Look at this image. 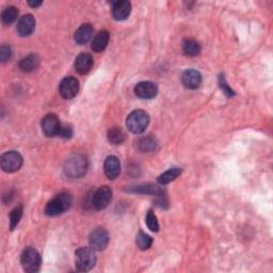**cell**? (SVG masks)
Listing matches in <instances>:
<instances>
[{"label":"cell","mask_w":273,"mask_h":273,"mask_svg":"<svg viewBox=\"0 0 273 273\" xmlns=\"http://www.w3.org/2000/svg\"><path fill=\"white\" fill-rule=\"evenodd\" d=\"M73 204V198L70 193L62 192L58 194L56 198L49 201L45 208V214L48 217H57L64 214L71 208Z\"/></svg>","instance_id":"obj_1"},{"label":"cell","mask_w":273,"mask_h":273,"mask_svg":"<svg viewBox=\"0 0 273 273\" xmlns=\"http://www.w3.org/2000/svg\"><path fill=\"white\" fill-rule=\"evenodd\" d=\"M88 161L87 158L82 155H76L71 157L65 162L64 173L70 178H79L87 173Z\"/></svg>","instance_id":"obj_2"},{"label":"cell","mask_w":273,"mask_h":273,"mask_svg":"<svg viewBox=\"0 0 273 273\" xmlns=\"http://www.w3.org/2000/svg\"><path fill=\"white\" fill-rule=\"evenodd\" d=\"M94 251L92 248L82 247L75 252V264L78 271L87 272L95 266L96 255Z\"/></svg>","instance_id":"obj_3"},{"label":"cell","mask_w":273,"mask_h":273,"mask_svg":"<svg viewBox=\"0 0 273 273\" xmlns=\"http://www.w3.org/2000/svg\"><path fill=\"white\" fill-rule=\"evenodd\" d=\"M149 124V116L143 110H135L126 120V126L133 134L139 135L146 130Z\"/></svg>","instance_id":"obj_4"},{"label":"cell","mask_w":273,"mask_h":273,"mask_svg":"<svg viewBox=\"0 0 273 273\" xmlns=\"http://www.w3.org/2000/svg\"><path fill=\"white\" fill-rule=\"evenodd\" d=\"M20 263L22 269L28 273H35L41 267V256L33 248H26L21 253Z\"/></svg>","instance_id":"obj_5"},{"label":"cell","mask_w":273,"mask_h":273,"mask_svg":"<svg viewBox=\"0 0 273 273\" xmlns=\"http://www.w3.org/2000/svg\"><path fill=\"white\" fill-rule=\"evenodd\" d=\"M22 157L17 151L10 150L1 156V169L6 173H14L18 171L22 165Z\"/></svg>","instance_id":"obj_6"},{"label":"cell","mask_w":273,"mask_h":273,"mask_svg":"<svg viewBox=\"0 0 273 273\" xmlns=\"http://www.w3.org/2000/svg\"><path fill=\"white\" fill-rule=\"evenodd\" d=\"M89 242L95 251H103L109 244V234L103 227H98L90 234Z\"/></svg>","instance_id":"obj_7"},{"label":"cell","mask_w":273,"mask_h":273,"mask_svg":"<svg viewBox=\"0 0 273 273\" xmlns=\"http://www.w3.org/2000/svg\"><path fill=\"white\" fill-rule=\"evenodd\" d=\"M59 92L64 100H72L79 92V81L72 76L65 77L60 82Z\"/></svg>","instance_id":"obj_8"},{"label":"cell","mask_w":273,"mask_h":273,"mask_svg":"<svg viewBox=\"0 0 273 273\" xmlns=\"http://www.w3.org/2000/svg\"><path fill=\"white\" fill-rule=\"evenodd\" d=\"M112 200V190L108 186H103L97 189L92 198V205L96 210H103L108 207Z\"/></svg>","instance_id":"obj_9"},{"label":"cell","mask_w":273,"mask_h":273,"mask_svg":"<svg viewBox=\"0 0 273 273\" xmlns=\"http://www.w3.org/2000/svg\"><path fill=\"white\" fill-rule=\"evenodd\" d=\"M61 127L62 125L56 115H47L42 120V130L47 136H59Z\"/></svg>","instance_id":"obj_10"},{"label":"cell","mask_w":273,"mask_h":273,"mask_svg":"<svg viewBox=\"0 0 273 273\" xmlns=\"http://www.w3.org/2000/svg\"><path fill=\"white\" fill-rule=\"evenodd\" d=\"M158 93V87L154 82L142 81L135 87V94L142 100H151Z\"/></svg>","instance_id":"obj_11"},{"label":"cell","mask_w":273,"mask_h":273,"mask_svg":"<svg viewBox=\"0 0 273 273\" xmlns=\"http://www.w3.org/2000/svg\"><path fill=\"white\" fill-rule=\"evenodd\" d=\"M35 29V19L31 14H26L24 16H21L18 21L16 30L17 33L20 36H29L31 35Z\"/></svg>","instance_id":"obj_12"},{"label":"cell","mask_w":273,"mask_h":273,"mask_svg":"<svg viewBox=\"0 0 273 273\" xmlns=\"http://www.w3.org/2000/svg\"><path fill=\"white\" fill-rule=\"evenodd\" d=\"M132 12V3L127 0L116 1L112 5V16L117 20H125L130 17Z\"/></svg>","instance_id":"obj_13"},{"label":"cell","mask_w":273,"mask_h":273,"mask_svg":"<svg viewBox=\"0 0 273 273\" xmlns=\"http://www.w3.org/2000/svg\"><path fill=\"white\" fill-rule=\"evenodd\" d=\"M181 82L186 88L195 90L201 86L202 75L195 70H186L181 75Z\"/></svg>","instance_id":"obj_14"},{"label":"cell","mask_w":273,"mask_h":273,"mask_svg":"<svg viewBox=\"0 0 273 273\" xmlns=\"http://www.w3.org/2000/svg\"><path fill=\"white\" fill-rule=\"evenodd\" d=\"M104 171L106 176L113 180L118 178L121 173V163L119 158L116 156H109L104 162Z\"/></svg>","instance_id":"obj_15"},{"label":"cell","mask_w":273,"mask_h":273,"mask_svg":"<svg viewBox=\"0 0 273 273\" xmlns=\"http://www.w3.org/2000/svg\"><path fill=\"white\" fill-rule=\"evenodd\" d=\"M93 66V58L90 54H80L75 60V70L81 75L88 74Z\"/></svg>","instance_id":"obj_16"},{"label":"cell","mask_w":273,"mask_h":273,"mask_svg":"<svg viewBox=\"0 0 273 273\" xmlns=\"http://www.w3.org/2000/svg\"><path fill=\"white\" fill-rule=\"evenodd\" d=\"M93 35V27L91 24H83L76 30L74 39L75 42L79 45L87 44Z\"/></svg>","instance_id":"obj_17"},{"label":"cell","mask_w":273,"mask_h":273,"mask_svg":"<svg viewBox=\"0 0 273 273\" xmlns=\"http://www.w3.org/2000/svg\"><path fill=\"white\" fill-rule=\"evenodd\" d=\"M110 40V34L107 30H103V31L98 32L94 39L92 40V45H91V48L94 52H102L107 47V45Z\"/></svg>","instance_id":"obj_18"},{"label":"cell","mask_w":273,"mask_h":273,"mask_svg":"<svg viewBox=\"0 0 273 273\" xmlns=\"http://www.w3.org/2000/svg\"><path fill=\"white\" fill-rule=\"evenodd\" d=\"M40 65V59L36 55H28L25 58L20 59L18 63V67L22 72L30 73L36 70Z\"/></svg>","instance_id":"obj_19"},{"label":"cell","mask_w":273,"mask_h":273,"mask_svg":"<svg viewBox=\"0 0 273 273\" xmlns=\"http://www.w3.org/2000/svg\"><path fill=\"white\" fill-rule=\"evenodd\" d=\"M183 51L189 57H195L201 52V45L193 39H187L183 42Z\"/></svg>","instance_id":"obj_20"},{"label":"cell","mask_w":273,"mask_h":273,"mask_svg":"<svg viewBox=\"0 0 273 273\" xmlns=\"http://www.w3.org/2000/svg\"><path fill=\"white\" fill-rule=\"evenodd\" d=\"M180 173H181L180 169H177V168L170 169L168 171H165L164 173H162L160 176H158L157 181L160 185L170 184L171 181H173L174 179H176L180 175Z\"/></svg>","instance_id":"obj_21"},{"label":"cell","mask_w":273,"mask_h":273,"mask_svg":"<svg viewBox=\"0 0 273 273\" xmlns=\"http://www.w3.org/2000/svg\"><path fill=\"white\" fill-rule=\"evenodd\" d=\"M17 17H18V10L17 7H15L13 5L5 7L1 14V20L4 25L13 24V22L17 19Z\"/></svg>","instance_id":"obj_22"},{"label":"cell","mask_w":273,"mask_h":273,"mask_svg":"<svg viewBox=\"0 0 273 273\" xmlns=\"http://www.w3.org/2000/svg\"><path fill=\"white\" fill-rule=\"evenodd\" d=\"M136 245L142 251H145V250H148L151 245H153V239L147 234L140 231L136 236Z\"/></svg>","instance_id":"obj_23"},{"label":"cell","mask_w":273,"mask_h":273,"mask_svg":"<svg viewBox=\"0 0 273 273\" xmlns=\"http://www.w3.org/2000/svg\"><path fill=\"white\" fill-rule=\"evenodd\" d=\"M138 147L142 151H153L157 147V140L151 136H144L138 142Z\"/></svg>","instance_id":"obj_24"},{"label":"cell","mask_w":273,"mask_h":273,"mask_svg":"<svg viewBox=\"0 0 273 273\" xmlns=\"http://www.w3.org/2000/svg\"><path fill=\"white\" fill-rule=\"evenodd\" d=\"M108 140L112 143L119 145V144H122L125 140V135L123 131L119 127H113L108 132Z\"/></svg>","instance_id":"obj_25"},{"label":"cell","mask_w":273,"mask_h":273,"mask_svg":"<svg viewBox=\"0 0 273 273\" xmlns=\"http://www.w3.org/2000/svg\"><path fill=\"white\" fill-rule=\"evenodd\" d=\"M131 191L136 192V193H142V194H156L159 195L161 194L162 191L156 186L153 185H142V186H138L135 187L133 189H131Z\"/></svg>","instance_id":"obj_26"},{"label":"cell","mask_w":273,"mask_h":273,"mask_svg":"<svg viewBox=\"0 0 273 273\" xmlns=\"http://www.w3.org/2000/svg\"><path fill=\"white\" fill-rule=\"evenodd\" d=\"M21 217H22V206L19 205V206L15 207L10 212V230L11 231H13L15 227L18 225Z\"/></svg>","instance_id":"obj_27"},{"label":"cell","mask_w":273,"mask_h":273,"mask_svg":"<svg viewBox=\"0 0 273 273\" xmlns=\"http://www.w3.org/2000/svg\"><path fill=\"white\" fill-rule=\"evenodd\" d=\"M145 222H146V225L148 229L154 232V233H157L159 231V223H158V220H157V217L156 215L154 214L153 210H148L147 214H146V217H145Z\"/></svg>","instance_id":"obj_28"},{"label":"cell","mask_w":273,"mask_h":273,"mask_svg":"<svg viewBox=\"0 0 273 273\" xmlns=\"http://www.w3.org/2000/svg\"><path fill=\"white\" fill-rule=\"evenodd\" d=\"M219 85H220V89H221L224 94L227 96V97H232L235 95V92L232 90V88L229 86V83L226 82L224 76L223 75H220L219 76Z\"/></svg>","instance_id":"obj_29"},{"label":"cell","mask_w":273,"mask_h":273,"mask_svg":"<svg viewBox=\"0 0 273 273\" xmlns=\"http://www.w3.org/2000/svg\"><path fill=\"white\" fill-rule=\"evenodd\" d=\"M11 56H12L11 47L6 46V45H2V46L0 47V61L6 62L7 60H10Z\"/></svg>","instance_id":"obj_30"},{"label":"cell","mask_w":273,"mask_h":273,"mask_svg":"<svg viewBox=\"0 0 273 273\" xmlns=\"http://www.w3.org/2000/svg\"><path fill=\"white\" fill-rule=\"evenodd\" d=\"M73 136V130L71 126H62L61 130H60L59 133V136H61V138L64 139H71Z\"/></svg>","instance_id":"obj_31"},{"label":"cell","mask_w":273,"mask_h":273,"mask_svg":"<svg viewBox=\"0 0 273 273\" xmlns=\"http://www.w3.org/2000/svg\"><path fill=\"white\" fill-rule=\"evenodd\" d=\"M43 2L42 1H28V4L30 6H32V7H37V6H40Z\"/></svg>","instance_id":"obj_32"}]
</instances>
